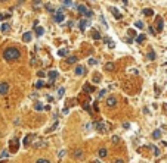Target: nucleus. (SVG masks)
Segmentation results:
<instances>
[{
  "instance_id": "11",
  "label": "nucleus",
  "mask_w": 167,
  "mask_h": 163,
  "mask_svg": "<svg viewBox=\"0 0 167 163\" xmlns=\"http://www.w3.org/2000/svg\"><path fill=\"white\" fill-rule=\"evenodd\" d=\"M84 74H86V69L83 68V66H77V68H76V75H84Z\"/></svg>"
},
{
  "instance_id": "37",
  "label": "nucleus",
  "mask_w": 167,
  "mask_h": 163,
  "mask_svg": "<svg viewBox=\"0 0 167 163\" xmlns=\"http://www.w3.org/2000/svg\"><path fill=\"white\" fill-rule=\"evenodd\" d=\"M127 32H129V35H130V37H136V32H135V29H129V31H127Z\"/></svg>"
},
{
  "instance_id": "23",
  "label": "nucleus",
  "mask_w": 167,
  "mask_h": 163,
  "mask_svg": "<svg viewBox=\"0 0 167 163\" xmlns=\"http://www.w3.org/2000/svg\"><path fill=\"white\" fill-rule=\"evenodd\" d=\"M76 62H77V57H76V56H68V59H67V63L72 65V63H76Z\"/></svg>"
},
{
  "instance_id": "42",
  "label": "nucleus",
  "mask_w": 167,
  "mask_h": 163,
  "mask_svg": "<svg viewBox=\"0 0 167 163\" xmlns=\"http://www.w3.org/2000/svg\"><path fill=\"white\" fill-rule=\"evenodd\" d=\"M113 143L117 144V143H118V137H113Z\"/></svg>"
},
{
  "instance_id": "13",
  "label": "nucleus",
  "mask_w": 167,
  "mask_h": 163,
  "mask_svg": "<svg viewBox=\"0 0 167 163\" xmlns=\"http://www.w3.org/2000/svg\"><path fill=\"white\" fill-rule=\"evenodd\" d=\"M9 29H10V25H9V24H2V25H0V31H2V32H8Z\"/></svg>"
},
{
  "instance_id": "48",
  "label": "nucleus",
  "mask_w": 167,
  "mask_h": 163,
  "mask_svg": "<svg viewBox=\"0 0 167 163\" xmlns=\"http://www.w3.org/2000/svg\"><path fill=\"white\" fill-rule=\"evenodd\" d=\"M0 2H8V0H0Z\"/></svg>"
},
{
  "instance_id": "6",
  "label": "nucleus",
  "mask_w": 167,
  "mask_h": 163,
  "mask_svg": "<svg viewBox=\"0 0 167 163\" xmlns=\"http://www.w3.org/2000/svg\"><path fill=\"white\" fill-rule=\"evenodd\" d=\"M106 106L115 107V106H117V99H115V97H108V99H106Z\"/></svg>"
},
{
  "instance_id": "17",
  "label": "nucleus",
  "mask_w": 167,
  "mask_h": 163,
  "mask_svg": "<svg viewBox=\"0 0 167 163\" xmlns=\"http://www.w3.org/2000/svg\"><path fill=\"white\" fill-rule=\"evenodd\" d=\"M152 138H154V140H158V138H161V131H160V129H155V131L152 132Z\"/></svg>"
},
{
  "instance_id": "29",
  "label": "nucleus",
  "mask_w": 167,
  "mask_h": 163,
  "mask_svg": "<svg viewBox=\"0 0 167 163\" xmlns=\"http://www.w3.org/2000/svg\"><path fill=\"white\" fill-rule=\"evenodd\" d=\"M10 15L9 13H0V21H3V19H9Z\"/></svg>"
},
{
  "instance_id": "24",
  "label": "nucleus",
  "mask_w": 167,
  "mask_h": 163,
  "mask_svg": "<svg viewBox=\"0 0 167 163\" xmlns=\"http://www.w3.org/2000/svg\"><path fill=\"white\" fill-rule=\"evenodd\" d=\"M24 41H25V43H30V41H31V32H25V34H24Z\"/></svg>"
},
{
  "instance_id": "43",
  "label": "nucleus",
  "mask_w": 167,
  "mask_h": 163,
  "mask_svg": "<svg viewBox=\"0 0 167 163\" xmlns=\"http://www.w3.org/2000/svg\"><path fill=\"white\" fill-rule=\"evenodd\" d=\"M105 93H106L105 90H102V91H101V94H99V99H101V97H104V95H105Z\"/></svg>"
},
{
  "instance_id": "33",
  "label": "nucleus",
  "mask_w": 167,
  "mask_h": 163,
  "mask_svg": "<svg viewBox=\"0 0 167 163\" xmlns=\"http://www.w3.org/2000/svg\"><path fill=\"white\" fill-rule=\"evenodd\" d=\"M151 148H152V151H154V154H155V156H160V150L157 148V147L151 146Z\"/></svg>"
},
{
  "instance_id": "40",
  "label": "nucleus",
  "mask_w": 167,
  "mask_h": 163,
  "mask_svg": "<svg viewBox=\"0 0 167 163\" xmlns=\"http://www.w3.org/2000/svg\"><path fill=\"white\" fill-rule=\"evenodd\" d=\"M37 163H50V162H49V160H46V159H39Z\"/></svg>"
},
{
  "instance_id": "10",
  "label": "nucleus",
  "mask_w": 167,
  "mask_h": 163,
  "mask_svg": "<svg viewBox=\"0 0 167 163\" xmlns=\"http://www.w3.org/2000/svg\"><path fill=\"white\" fill-rule=\"evenodd\" d=\"M49 78H50V81H53V79H56L58 78V75H59V72L58 71H49Z\"/></svg>"
},
{
  "instance_id": "28",
  "label": "nucleus",
  "mask_w": 167,
  "mask_h": 163,
  "mask_svg": "<svg viewBox=\"0 0 167 163\" xmlns=\"http://www.w3.org/2000/svg\"><path fill=\"white\" fill-rule=\"evenodd\" d=\"M135 26L139 28V29H142V28H143V22H142V21H136V22H135Z\"/></svg>"
},
{
  "instance_id": "36",
  "label": "nucleus",
  "mask_w": 167,
  "mask_h": 163,
  "mask_svg": "<svg viewBox=\"0 0 167 163\" xmlns=\"http://www.w3.org/2000/svg\"><path fill=\"white\" fill-rule=\"evenodd\" d=\"M42 5V0H33V6H40Z\"/></svg>"
},
{
  "instance_id": "7",
  "label": "nucleus",
  "mask_w": 167,
  "mask_h": 163,
  "mask_svg": "<svg viewBox=\"0 0 167 163\" xmlns=\"http://www.w3.org/2000/svg\"><path fill=\"white\" fill-rule=\"evenodd\" d=\"M87 26H89V21H87V19H81V21L79 22V28H80V31H84V29H86Z\"/></svg>"
},
{
  "instance_id": "26",
  "label": "nucleus",
  "mask_w": 167,
  "mask_h": 163,
  "mask_svg": "<svg viewBox=\"0 0 167 163\" xmlns=\"http://www.w3.org/2000/svg\"><path fill=\"white\" fill-rule=\"evenodd\" d=\"M74 157H77V159H81V157H83V151H81V150H77V151H74Z\"/></svg>"
},
{
  "instance_id": "34",
  "label": "nucleus",
  "mask_w": 167,
  "mask_h": 163,
  "mask_svg": "<svg viewBox=\"0 0 167 163\" xmlns=\"http://www.w3.org/2000/svg\"><path fill=\"white\" fill-rule=\"evenodd\" d=\"M143 40H145V35H143V34L139 35V37H136V41H138V43H142Z\"/></svg>"
},
{
  "instance_id": "44",
  "label": "nucleus",
  "mask_w": 167,
  "mask_h": 163,
  "mask_svg": "<svg viewBox=\"0 0 167 163\" xmlns=\"http://www.w3.org/2000/svg\"><path fill=\"white\" fill-rule=\"evenodd\" d=\"M104 41H105V43L108 44V43H109V41H111V38H108V37H105V38H104Z\"/></svg>"
},
{
  "instance_id": "46",
  "label": "nucleus",
  "mask_w": 167,
  "mask_h": 163,
  "mask_svg": "<svg viewBox=\"0 0 167 163\" xmlns=\"http://www.w3.org/2000/svg\"><path fill=\"white\" fill-rule=\"evenodd\" d=\"M114 163H124V162H123V160H115Z\"/></svg>"
},
{
  "instance_id": "19",
  "label": "nucleus",
  "mask_w": 167,
  "mask_h": 163,
  "mask_svg": "<svg viewBox=\"0 0 167 163\" xmlns=\"http://www.w3.org/2000/svg\"><path fill=\"white\" fill-rule=\"evenodd\" d=\"M47 146V143H44V141H37V143H34V147L35 148H40V147H46Z\"/></svg>"
},
{
  "instance_id": "31",
  "label": "nucleus",
  "mask_w": 167,
  "mask_h": 163,
  "mask_svg": "<svg viewBox=\"0 0 167 163\" xmlns=\"http://www.w3.org/2000/svg\"><path fill=\"white\" fill-rule=\"evenodd\" d=\"M56 126H58V122H55V123H53L52 126H50V128L47 129V132H53V131L56 129Z\"/></svg>"
},
{
  "instance_id": "27",
  "label": "nucleus",
  "mask_w": 167,
  "mask_h": 163,
  "mask_svg": "<svg viewBox=\"0 0 167 163\" xmlns=\"http://www.w3.org/2000/svg\"><path fill=\"white\" fill-rule=\"evenodd\" d=\"M34 109H35V110H39V112H40V110H43V104L37 102V103L34 104Z\"/></svg>"
},
{
  "instance_id": "2",
  "label": "nucleus",
  "mask_w": 167,
  "mask_h": 163,
  "mask_svg": "<svg viewBox=\"0 0 167 163\" xmlns=\"http://www.w3.org/2000/svg\"><path fill=\"white\" fill-rule=\"evenodd\" d=\"M64 19H65V16H64V8H62V9H59L58 12H55V21H56L58 24H61Z\"/></svg>"
},
{
  "instance_id": "20",
  "label": "nucleus",
  "mask_w": 167,
  "mask_h": 163,
  "mask_svg": "<svg viewBox=\"0 0 167 163\" xmlns=\"http://www.w3.org/2000/svg\"><path fill=\"white\" fill-rule=\"evenodd\" d=\"M143 15L145 16H152L154 15V10L152 9H143Z\"/></svg>"
},
{
  "instance_id": "16",
  "label": "nucleus",
  "mask_w": 167,
  "mask_h": 163,
  "mask_svg": "<svg viewBox=\"0 0 167 163\" xmlns=\"http://www.w3.org/2000/svg\"><path fill=\"white\" fill-rule=\"evenodd\" d=\"M77 10H79L81 15H84V13H86V10H87V8H86L84 5H79V6H77Z\"/></svg>"
},
{
  "instance_id": "3",
  "label": "nucleus",
  "mask_w": 167,
  "mask_h": 163,
  "mask_svg": "<svg viewBox=\"0 0 167 163\" xmlns=\"http://www.w3.org/2000/svg\"><path fill=\"white\" fill-rule=\"evenodd\" d=\"M18 147H19V143H18V140H16V138L10 140L9 148H10V151H12V153H16V151H18Z\"/></svg>"
},
{
  "instance_id": "14",
  "label": "nucleus",
  "mask_w": 167,
  "mask_h": 163,
  "mask_svg": "<svg viewBox=\"0 0 167 163\" xmlns=\"http://www.w3.org/2000/svg\"><path fill=\"white\" fill-rule=\"evenodd\" d=\"M106 154H108V151H106V148H101V150L98 151V156H99L101 159H104V157H106Z\"/></svg>"
},
{
  "instance_id": "1",
  "label": "nucleus",
  "mask_w": 167,
  "mask_h": 163,
  "mask_svg": "<svg viewBox=\"0 0 167 163\" xmlns=\"http://www.w3.org/2000/svg\"><path fill=\"white\" fill-rule=\"evenodd\" d=\"M3 57L8 60V62H12V60H18L21 57V52L18 50L16 47H8L5 53H3Z\"/></svg>"
},
{
  "instance_id": "22",
  "label": "nucleus",
  "mask_w": 167,
  "mask_h": 163,
  "mask_svg": "<svg viewBox=\"0 0 167 163\" xmlns=\"http://www.w3.org/2000/svg\"><path fill=\"white\" fill-rule=\"evenodd\" d=\"M67 54H68V49H61V50L58 52V56H61V57L67 56Z\"/></svg>"
},
{
  "instance_id": "45",
  "label": "nucleus",
  "mask_w": 167,
  "mask_h": 163,
  "mask_svg": "<svg viewBox=\"0 0 167 163\" xmlns=\"http://www.w3.org/2000/svg\"><path fill=\"white\" fill-rule=\"evenodd\" d=\"M39 77L43 78V77H44V72H42V71H40V72H39Z\"/></svg>"
},
{
  "instance_id": "9",
  "label": "nucleus",
  "mask_w": 167,
  "mask_h": 163,
  "mask_svg": "<svg viewBox=\"0 0 167 163\" xmlns=\"http://www.w3.org/2000/svg\"><path fill=\"white\" fill-rule=\"evenodd\" d=\"M157 31H163V28H164V22H163V19L160 16H157Z\"/></svg>"
},
{
  "instance_id": "4",
  "label": "nucleus",
  "mask_w": 167,
  "mask_h": 163,
  "mask_svg": "<svg viewBox=\"0 0 167 163\" xmlns=\"http://www.w3.org/2000/svg\"><path fill=\"white\" fill-rule=\"evenodd\" d=\"M95 128H96L99 132H105L106 129H108V128H106V125L102 122V120H98L96 123H95Z\"/></svg>"
},
{
  "instance_id": "18",
  "label": "nucleus",
  "mask_w": 167,
  "mask_h": 163,
  "mask_svg": "<svg viewBox=\"0 0 167 163\" xmlns=\"http://www.w3.org/2000/svg\"><path fill=\"white\" fill-rule=\"evenodd\" d=\"M35 34H37V37L43 35L44 34V28H43V26H37V28H35Z\"/></svg>"
},
{
  "instance_id": "8",
  "label": "nucleus",
  "mask_w": 167,
  "mask_h": 163,
  "mask_svg": "<svg viewBox=\"0 0 167 163\" xmlns=\"http://www.w3.org/2000/svg\"><path fill=\"white\" fill-rule=\"evenodd\" d=\"M33 138H34V135H33V134H28V135H25V138H24V141H22V143H24V146H30V143H31V140H33Z\"/></svg>"
},
{
  "instance_id": "12",
  "label": "nucleus",
  "mask_w": 167,
  "mask_h": 163,
  "mask_svg": "<svg viewBox=\"0 0 167 163\" xmlns=\"http://www.w3.org/2000/svg\"><path fill=\"white\" fill-rule=\"evenodd\" d=\"M109 10L113 12V15L115 16V19H121V13H118V10L115 8H109Z\"/></svg>"
},
{
  "instance_id": "35",
  "label": "nucleus",
  "mask_w": 167,
  "mask_h": 163,
  "mask_svg": "<svg viewBox=\"0 0 167 163\" xmlns=\"http://www.w3.org/2000/svg\"><path fill=\"white\" fill-rule=\"evenodd\" d=\"M9 156V153L5 150V151H2V154H0V159H5V157H8Z\"/></svg>"
},
{
  "instance_id": "47",
  "label": "nucleus",
  "mask_w": 167,
  "mask_h": 163,
  "mask_svg": "<svg viewBox=\"0 0 167 163\" xmlns=\"http://www.w3.org/2000/svg\"><path fill=\"white\" fill-rule=\"evenodd\" d=\"M164 110H166V113H167V104H164Z\"/></svg>"
},
{
  "instance_id": "21",
  "label": "nucleus",
  "mask_w": 167,
  "mask_h": 163,
  "mask_svg": "<svg viewBox=\"0 0 167 163\" xmlns=\"http://www.w3.org/2000/svg\"><path fill=\"white\" fill-rule=\"evenodd\" d=\"M92 37H93L95 40H101V38H102V35H101L99 31H93V32H92Z\"/></svg>"
},
{
  "instance_id": "32",
  "label": "nucleus",
  "mask_w": 167,
  "mask_h": 163,
  "mask_svg": "<svg viewBox=\"0 0 167 163\" xmlns=\"http://www.w3.org/2000/svg\"><path fill=\"white\" fill-rule=\"evenodd\" d=\"M148 59H150V60H155V53L150 52V53H148Z\"/></svg>"
},
{
  "instance_id": "15",
  "label": "nucleus",
  "mask_w": 167,
  "mask_h": 163,
  "mask_svg": "<svg viewBox=\"0 0 167 163\" xmlns=\"http://www.w3.org/2000/svg\"><path fill=\"white\" fill-rule=\"evenodd\" d=\"M105 69L106 71H115V63H113V62H108L105 65Z\"/></svg>"
},
{
  "instance_id": "38",
  "label": "nucleus",
  "mask_w": 167,
  "mask_h": 163,
  "mask_svg": "<svg viewBox=\"0 0 167 163\" xmlns=\"http://www.w3.org/2000/svg\"><path fill=\"white\" fill-rule=\"evenodd\" d=\"M64 5H65V6H68V8H71V6H72V2H71V0H65V2H64Z\"/></svg>"
},
{
  "instance_id": "41",
  "label": "nucleus",
  "mask_w": 167,
  "mask_h": 163,
  "mask_svg": "<svg viewBox=\"0 0 167 163\" xmlns=\"http://www.w3.org/2000/svg\"><path fill=\"white\" fill-rule=\"evenodd\" d=\"M89 65H92V66H93V65H96V60H95V59H89Z\"/></svg>"
},
{
  "instance_id": "25",
  "label": "nucleus",
  "mask_w": 167,
  "mask_h": 163,
  "mask_svg": "<svg viewBox=\"0 0 167 163\" xmlns=\"http://www.w3.org/2000/svg\"><path fill=\"white\" fill-rule=\"evenodd\" d=\"M83 90H84V91H87V93H92V91H93V87H90L89 84H84Z\"/></svg>"
},
{
  "instance_id": "39",
  "label": "nucleus",
  "mask_w": 167,
  "mask_h": 163,
  "mask_svg": "<svg viewBox=\"0 0 167 163\" xmlns=\"http://www.w3.org/2000/svg\"><path fill=\"white\" fill-rule=\"evenodd\" d=\"M64 93H65V90H64V88H59V90H58V95H59V97H62Z\"/></svg>"
},
{
  "instance_id": "30",
  "label": "nucleus",
  "mask_w": 167,
  "mask_h": 163,
  "mask_svg": "<svg viewBox=\"0 0 167 163\" xmlns=\"http://www.w3.org/2000/svg\"><path fill=\"white\" fill-rule=\"evenodd\" d=\"M44 85V82L43 81H42V79H39V81H37V82H35V88H42V87Z\"/></svg>"
},
{
  "instance_id": "5",
  "label": "nucleus",
  "mask_w": 167,
  "mask_h": 163,
  "mask_svg": "<svg viewBox=\"0 0 167 163\" xmlns=\"http://www.w3.org/2000/svg\"><path fill=\"white\" fill-rule=\"evenodd\" d=\"M8 91H9V84L8 82H2L0 84V94H8Z\"/></svg>"
}]
</instances>
